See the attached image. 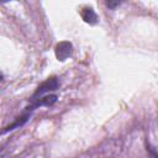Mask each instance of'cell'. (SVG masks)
Listing matches in <instances>:
<instances>
[{
  "label": "cell",
  "mask_w": 158,
  "mask_h": 158,
  "mask_svg": "<svg viewBox=\"0 0 158 158\" xmlns=\"http://www.w3.org/2000/svg\"><path fill=\"white\" fill-rule=\"evenodd\" d=\"M58 88H59V79L57 77H49L37 86V89L35 90V93L31 95V98L28 100H30V102H33L37 99H40L41 96H44V95L57 90Z\"/></svg>",
  "instance_id": "cell-1"
},
{
  "label": "cell",
  "mask_w": 158,
  "mask_h": 158,
  "mask_svg": "<svg viewBox=\"0 0 158 158\" xmlns=\"http://www.w3.org/2000/svg\"><path fill=\"white\" fill-rule=\"evenodd\" d=\"M58 100V96L54 95V94H47L44 96H41L40 99H37L36 101L33 102H30V105L25 109V111H30L32 112V110L37 109V107H41V106H46V107H49V106H53Z\"/></svg>",
  "instance_id": "cell-2"
},
{
  "label": "cell",
  "mask_w": 158,
  "mask_h": 158,
  "mask_svg": "<svg viewBox=\"0 0 158 158\" xmlns=\"http://www.w3.org/2000/svg\"><path fill=\"white\" fill-rule=\"evenodd\" d=\"M73 53V44L68 41H62L59 43L56 44L54 47V54H56V58L60 62L65 60L67 58H69Z\"/></svg>",
  "instance_id": "cell-3"
},
{
  "label": "cell",
  "mask_w": 158,
  "mask_h": 158,
  "mask_svg": "<svg viewBox=\"0 0 158 158\" xmlns=\"http://www.w3.org/2000/svg\"><path fill=\"white\" fill-rule=\"evenodd\" d=\"M30 117H31V112H30V111H23L19 117L15 118L14 122H11V123H9L7 126H5V127L0 131V135H4V133H7V132H10V131H12V130L20 128L21 126H23V125L28 121Z\"/></svg>",
  "instance_id": "cell-4"
},
{
  "label": "cell",
  "mask_w": 158,
  "mask_h": 158,
  "mask_svg": "<svg viewBox=\"0 0 158 158\" xmlns=\"http://www.w3.org/2000/svg\"><path fill=\"white\" fill-rule=\"evenodd\" d=\"M80 16L84 20V22H86L89 25H96L99 21V17H98V15L93 7H88V6L83 7L80 10Z\"/></svg>",
  "instance_id": "cell-5"
},
{
  "label": "cell",
  "mask_w": 158,
  "mask_h": 158,
  "mask_svg": "<svg viewBox=\"0 0 158 158\" xmlns=\"http://www.w3.org/2000/svg\"><path fill=\"white\" fill-rule=\"evenodd\" d=\"M121 4V1H106V5L110 7V9H115L116 6H118Z\"/></svg>",
  "instance_id": "cell-6"
},
{
  "label": "cell",
  "mask_w": 158,
  "mask_h": 158,
  "mask_svg": "<svg viewBox=\"0 0 158 158\" xmlns=\"http://www.w3.org/2000/svg\"><path fill=\"white\" fill-rule=\"evenodd\" d=\"M147 151L151 152L152 158H157V153H156V148H154V147H152L151 144H148V146H147Z\"/></svg>",
  "instance_id": "cell-7"
},
{
  "label": "cell",
  "mask_w": 158,
  "mask_h": 158,
  "mask_svg": "<svg viewBox=\"0 0 158 158\" xmlns=\"http://www.w3.org/2000/svg\"><path fill=\"white\" fill-rule=\"evenodd\" d=\"M1 78H2V77H1V75H0V80H2V79H1Z\"/></svg>",
  "instance_id": "cell-8"
}]
</instances>
